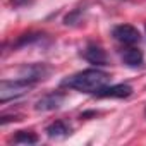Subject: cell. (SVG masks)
<instances>
[{
    "instance_id": "obj_1",
    "label": "cell",
    "mask_w": 146,
    "mask_h": 146,
    "mask_svg": "<svg viewBox=\"0 0 146 146\" xmlns=\"http://www.w3.org/2000/svg\"><path fill=\"white\" fill-rule=\"evenodd\" d=\"M110 83V76L107 72L100 69H86L81 72H76L65 79H62L60 86L69 88V90H76L81 93H96L102 88H105Z\"/></svg>"
},
{
    "instance_id": "obj_2",
    "label": "cell",
    "mask_w": 146,
    "mask_h": 146,
    "mask_svg": "<svg viewBox=\"0 0 146 146\" xmlns=\"http://www.w3.org/2000/svg\"><path fill=\"white\" fill-rule=\"evenodd\" d=\"M35 81H29V79H24V78H19V79H14V81H7L4 79L2 84H0V102L2 103H7L9 100H16L23 95H26L29 90L35 88Z\"/></svg>"
},
{
    "instance_id": "obj_3",
    "label": "cell",
    "mask_w": 146,
    "mask_h": 146,
    "mask_svg": "<svg viewBox=\"0 0 146 146\" xmlns=\"http://www.w3.org/2000/svg\"><path fill=\"white\" fill-rule=\"evenodd\" d=\"M112 36L119 43H122L125 46H134V45H137L141 41V33L137 31V28H134L131 24H119V26H115L112 29Z\"/></svg>"
},
{
    "instance_id": "obj_4",
    "label": "cell",
    "mask_w": 146,
    "mask_h": 146,
    "mask_svg": "<svg viewBox=\"0 0 146 146\" xmlns=\"http://www.w3.org/2000/svg\"><path fill=\"white\" fill-rule=\"evenodd\" d=\"M98 98H127L132 95V88L129 84H113V86H105L100 91L95 93Z\"/></svg>"
},
{
    "instance_id": "obj_5",
    "label": "cell",
    "mask_w": 146,
    "mask_h": 146,
    "mask_svg": "<svg viewBox=\"0 0 146 146\" xmlns=\"http://www.w3.org/2000/svg\"><path fill=\"white\" fill-rule=\"evenodd\" d=\"M65 100V95L64 93H48L45 96H41L38 102H36V110H41V112H48V110H55L58 108Z\"/></svg>"
},
{
    "instance_id": "obj_6",
    "label": "cell",
    "mask_w": 146,
    "mask_h": 146,
    "mask_svg": "<svg viewBox=\"0 0 146 146\" xmlns=\"http://www.w3.org/2000/svg\"><path fill=\"white\" fill-rule=\"evenodd\" d=\"M83 57L93 65H107L108 64V57H107L105 50L98 45H88L86 50L83 52Z\"/></svg>"
},
{
    "instance_id": "obj_7",
    "label": "cell",
    "mask_w": 146,
    "mask_h": 146,
    "mask_svg": "<svg viewBox=\"0 0 146 146\" xmlns=\"http://www.w3.org/2000/svg\"><path fill=\"white\" fill-rule=\"evenodd\" d=\"M50 74V67L43 65V64H35V65H28L21 70V78L24 79H29V81H35L38 83L40 79H45L46 76Z\"/></svg>"
},
{
    "instance_id": "obj_8",
    "label": "cell",
    "mask_w": 146,
    "mask_h": 146,
    "mask_svg": "<svg viewBox=\"0 0 146 146\" xmlns=\"http://www.w3.org/2000/svg\"><path fill=\"white\" fill-rule=\"evenodd\" d=\"M122 62L129 67H141L143 62H144V55L139 48L136 46H127L124 52H122Z\"/></svg>"
},
{
    "instance_id": "obj_9",
    "label": "cell",
    "mask_w": 146,
    "mask_h": 146,
    "mask_svg": "<svg viewBox=\"0 0 146 146\" xmlns=\"http://www.w3.org/2000/svg\"><path fill=\"white\" fill-rule=\"evenodd\" d=\"M46 134L50 137H65L70 134V125L65 124L64 120H55L46 127Z\"/></svg>"
},
{
    "instance_id": "obj_10",
    "label": "cell",
    "mask_w": 146,
    "mask_h": 146,
    "mask_svg": "<svg viewBox=\"0 0 146 146\" xmlns=\"http://www.w3.org/2000/svg\"><path fill=\"white\" fill-rule=\"evenodd\" d=\"M14 143H19V144H35V143H38V136L33 134L31 131H19L14 136Z\"/></svg>"
}]
</instances>
